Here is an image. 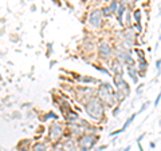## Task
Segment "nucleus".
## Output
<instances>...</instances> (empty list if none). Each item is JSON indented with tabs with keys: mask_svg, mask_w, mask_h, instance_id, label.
I'll return each instance as SVG.
<instances>
[{
	"mask_svg": "<svg viewBox=\"0 0 161 151\" xmlns=\"http://www.w3.org/2000/svg\"><path fill=\"white\" fill-rule=\"evenodd\" d=\"M86 111L94 121H101L104 116V104L98 99H93L86 104Z\"/></svg>",
	"mask_w": 161,
	"mask_h": 151,
	"instance_id": "nucleus-1",
	"label": "nucleus"
},
{
	"mask_svg": "<svg viewBox=\"0 0 161 151\" xmlns=\"http://www.w3.org/2000/svg\"><path fill=\"white\" fill-rule=\"evenodd\" d=\"M97 143V137L90 134H85L78 139V149L79 151H90Z\"/></svg>",
	"mask_w": 161,
	"mask_h": 151,
	"instance_id": "nucleus-2",
	"label": "nucleus"
},
{
	"mask_svg": "<svg viewBox=\"0 0 161 151\" xmlns=\"http://www.w3.org/2000/svg\"><path fill=\"white\" fill-rule=\"evenodd\" d=\"M62 132L63 131H62V127L59 124H52L50 127V131H48V137H50V139L52 142H57L61 138Z\"/></svg>",
	"mask_w": 161,
	"mask_h": 151,
	"instance_id": "nucleus-3",
	"label": "nucleus"
},
{
	"mask_svg": "<svg viewBox=\"0 0 161 151\" xmlns=\"http://www.w3.org/2000/svg\"><path fill=\"white\" fill-rule=\"evenodd\" d=\"M89 21H90V24H91L93 27L98 28V27L101 26V23H102V14H101L100 11H94V12H91Z\"/></svg>",
	"mask_w": 161,
	"mask_h": 151,
	"instance_id": "nucleus-4",
	"label": "nucleus"
},
{
	"mask_svg": "<svg viewBox=\"0 0 161 151\" xmlns=\"http://www.w3.org/2000/svg\"><path fill=\"white\" fill-rule=\"evenodd\" d=\"M100 52H101V56L107 58V56H110V55H111V48L106 44V43H101V46H100Z\"/></svg>",
	"mask_w": 161,
	"mask_h": 151,
	"instance_id": "nucleus-5",
	"label": "nucleus"
},
{
	"mask_svg": "<svg viewBox=\"0 0 161 151\" xmlns=\"http://www.w3.org/2000/svg\"><path fill=\"white\" fill-rule=\"evenodd\" d=\"M34 151H47V147L44 143H36L34 146Z\"/></svg>",
	"mask_w": 161,
	"mask_h": 151,
	"instance_id": "nucleus-6",
	"label": "nucleus"
},
{
	"mask_svg": "<svg viewBox=\"0 0 161 151\" xmlns=\"http://www.w3.org/2000/svg\"><path fill=\"white\" fill-rule=\"evenodd\" d=\"M128 71H129V74H130L132 79H133V80H134V83H137L138 78H137V72H136V70L133 71V67H129V68H128Z\"/></svg>",
	"mask_w": 161,
	"mask_h": 151,
	"instance_id": "nucleus-7",
	"label": "nucleus"
},
{
	"mask_svg": "<svg viewBox=\"0 0 161 151\" xmlns=\"http://www.w3.org/2000/svg\"><path fill=\"white\" fill-rule=\"evenodd\" d=\"M134 118H136V114H134V115H132V116H130V118H129V119H128V121H126V123H125V124H123V126H122V128H121V130H122V131H125V130H126V128H128V127H129V126H130V123L133 122V119H134Z\"/></svg>",
	"mask_w": 161,
	"mask_h": 151,
	"instance_id": "nucleus-8",
	"label": "nucleus"
},
{
	"mask_svg": "<svg viewBox=\"0 0 161 151\" xmlns=\"http://www.w3.org/2000/svg\"><path fill=\"white\" fill-rule=\"evenodd\" d=\"M159 102H160V96L156 99V102H154V104H156V106H157V104H159Z\"/></svg>",
	"mask_w": 161,
	"mask_h": 151,
	"instance_id": "nucleus-9",
	"label": "nucleus"
},
{
	"mask_svg": "<svg viewBox=\"0 0 161 151\" xmlns=\"http://www.w3.org/2000/svg\"><path fill=\"white\" fill-rule=\"evenodd\" d=\"M129 150H130V146H128V147H126L125 150H122V151H129Z\"/></svg>",
	"mask_w": 161,
	"mask_h": 151,
	"instance_id": "nucleus-10",
	"label": "nucleus"
}]
</instances>
